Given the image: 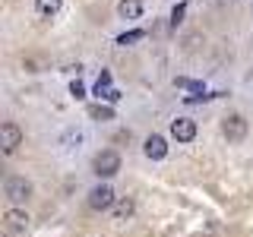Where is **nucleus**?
<instances>
[{
	"mask_svg": "<svg viewBox=\"0 0 253 237\" xmlns=\"http://www.w3.org/2000/svg\"><path fill=\"white\" fill-rule=\"evenodd\" d=\"M0 146H3L6 155H13L16 149L22 146V130L16 123H3V126H0Z\"/></svg>",
	"mask_w": 253,
	"mask_h": 237,
	"instance_id": "obj_4",
	"label": "nucleus"
},
{
	"mask_svg": "<svg viewBox=\"0 0 253 237\" xmlns=\"http://www.w3.org/2000/svg\"><path fill=\"white\" fill-rule=\"evenodd\" d=\"M114 190H111L108 184H98V187H92L89 190V209L95 212H105V209H114Z\"/></svg>",
	"mask_w": 253,
	"mask_h": 237,
	"instance_id": "obj_2",
	"label": "nucleus"
},
{
	"mask_svg": "<svg viewBox=\"0 0 253 237\" xmlns=\"http://www.w3.org/2000/svg\"><path fill=\"white\" fill-rule=\"evenodd\" d=\"M142 38H146V32L142 29H133V32H124V35H117V44H133V41H142Z\"/></svg>",
	"mask_w": 253,
	"mask_h": 237,
	"instance_id": "obj_13",
	"label": "nucleus"
},
{
	"mask_svg": "<svg viewBox=\"0 0 253 237\" xmlns=\"http://www.w3.org/2000/svg\"><path fill=\"white\" fill-rule=\"evenodd\" d=\"M6 196H10L13 202L29 199V196H32V184L26 177H10V180H6Z\"/></svg>",
	"mask_w": 253,
	"mask_h": 237,
	"instance_id": "obj_5",
	"label": "nucleus"
},
{
	"mask_svg": "<svg viewBox=\"0 0 253 237\" xmlns=\"http://www.w3.org/2000/svg\"><path fill=\"white\" fill-rule=\"evenodd\" d=\"M221 133H225L228 142H241L244 136H247V120H244L241 114L225 117V123H221Z\"/></svg>",
	"mask_w": 253,
	"mask_h": 237,
	"instance_id": "obj_3",
	"label": "nucleus"
},
{
	"mask_svg": "<svg viewBox=\"0 0 253 237\" xmlns=\"http://www.w3.org/2000/svg\"><path fill=\"white\" fill-rule=\"evenodd\" d=\"M89 117H95V120H111V117H114V111L105 108V105H92L89 108Z\"/></svg>",
	"mask_w": 253,
	"mask_h": 237,
	"instance_id": "obj_14",
	"label": "nucleus"
},
{
	"mask_svg": "<svg viewBox=\"0 0 253 237\" xmlns=\"http://www.w3.org/2000/svg\"><path fill=\"white\" fill-rule=\"evenodd\" d=\"M142 152H146V158H152V161H162L165 155H168V146H165V139L162 136H149L146 139V146H142Z\"/></svg>",
	"mask_w": 253,
	"mask_h": 237,
	"instance_id": "obj_7",
	"label": "nucleus"
},
{
	"mask_svg": "<svg viewBox=\"0 0 253 237\" xmlns=\"http://www.w3.org/2000/svg\"><path fill=\"white\" fill-rule=\"evenodd\" d=\"M70 95H73V98H85V89H83V82H70Z\"/></svg>",
	"mask_w": 253,
	"mask_h": 237,
	"instance_id": "obj_16",
	"label": "nucleus"
},
{
	"mask_svg": "<svg viewBox=\"0 0 253 237\" xmlns=\"http://www.w3.org/2000/svg\"><path fill=\"white\" fill-rule=\"evenodd\" d=\"M171 136L177 139V142H190L196 136V123L190 120V117H177V120L171 123Z\"/></svg>",
	"mask_w": 253,
	"mask_h": 237,
	"instance_id": "obj_6",
	"label": "nucleus"
},
{
	"mask_svg": "<svg viewBox=\"0 0 253 237\" xmlns=\"http://www.w3.org/2000/svg\"><path fill=\"white\" fill-rule=\"evenodd\" d=\"M3 221H6V231H26L29 228V215L22 209H10L3 215Z\"/></svg>",
	"mask_w": 253,
	"mask_h": 237,
	"instance_id": "obj_9",
	"label": "nucleus"
},
{
	"mask_svg": "<svg viewBox=\"0 0 253 237\" xmlns=\"http://www.w3.org/2000/svg\"><path fill=\"white\" fill-rule=\"evenodd\" d=\"M184 13H187V6H184V3H177V6H174V13H171V26H174V29H177V22L184 19Z\"/></svg>",
	"mask_w": 253,
	"mask_h": 237,
	"instance_id": "obj_15",
	"label": "nucleus"
},
{
	"mask_svg": "<svg viewBox=\"0 0 253 237\" xmlns=\"http://www.w3.org/2000/svg\"><path fill=\"white\" fill-rule=\"evenodd\" d=\"M95 95H98V98H105V101H117V98H121V92L111 89V73H108V70L98 76V82H95Z\"/></svg>",
	"mask_w": 253,
	"mask_h": 237,
	"instance_id": "obj_8",
	"label": "nucleus"
},
{
	"mask_svg": "<svg viewBox=\"0 0 253 237\" xmlns=\"http://www.w3.org/2000/svg\"><path fill=\"white\" fill-rule=\"evenodd\" d=\"M133 212H136V202H133V199H117L114 202V218L117 221H130Z\"/></svg>",
	"mask_w": 253,
	"mask_h": 237,
	"instance_id": "obj_11",
	"label": "nucleus"
},
{
	"mask_svg": "<svg viewBox=\"0 0 253 237\" xmlns=\"http://www.w3.org/2000/svg\"><path fill=\"white\" fill-rule=\"evenodd\" d=\"M92 168H95L98 177H114V174L121 171V155L111 152V149H105V152H98L92 158Z\"/></svg>",
	"mask_w": 253,
	"mask_h": 237,
	"instance_id": "obj_1",
	"label": "nucleus"
},
{
	"mask_svg": "<svg viewBox=\"0 0 253 237\" xmlns=\"http://www.w3.org/2000/svg\"><path fill=\"white\" fill-rule=\"evenodd\" d=\"M117 13H121V19H139L142 0H121V3H117Z\"/></svg>",
	"mask_w": 253,
	"mask_h": 237,
	"instance_id": "obj_10",
	"label": "nucleus"
},
{
	"mask_svg": "<svg viewBox=\"0 0 253 237\" xmlns=\"http://www.w3.org/2000/svg\"><path fill=\"white\" fill-rule=\"evenodd\" d=\"M57 10H60V0H35V13L38 16H47V19H51Z\"/></svg>",
	"mask_w": 253,
	"mask_h": 237,
	"instance_id": "obj_12",
	"label": "nucleus"
}]
</instances>
